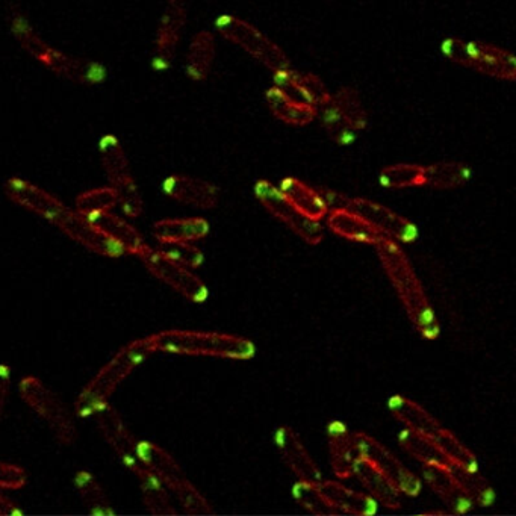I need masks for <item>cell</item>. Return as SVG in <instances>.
Wrapping results in <instances>:
<instances>
[{
  "mask_svg": "<svg viewBox=\"0 0 516 516\" xmlns=\"http://www.w3.org/2000/svg\"><path fill=\"white\" fill-rule=\"evenodd\" d=\"M356 444L362 459L370 462L377 471L383 474L398 492L408 497H418L421 492V480L398 461L397 457L380 444L373 436L364 432L355 433Z\"/></svg>",
  "mask_w": 516,
  "mask_h": 516,
  "instance_id": "10",
  "label": "cell"
},
{
  "mask_svg": "<svg viewBox=\"0 0 516 516\" xmlns=\"http://www.w3.org/2000/svg\"><path fill=\"white\" fill-rule=\"evenodd\" d=\"M152 234L159 244L191 243L209 234V223L200 217L165 218L153 224Z\"/></svg>",
  "mask_w": 516,
  "mask_h": 516,
  "instance_id": "22",
  "label": "cell"
},
{
  "mask_svg": "<svg viewBox=\"0 0 516 516\" xmlns=\"http://www.w3.org/2000/svg\"><path fill=\"white\" fill-rule=\"evenodd\" d=\"M75 486L81 494L82 500L90 507L91 513L94 515H112L114 513L102 486L94 479L93 474L88 471H79L75 476Z\"/></svg>",
  "mask_w": 516,
  "mask_h": 516,
  "instance_id": "34",
  "label": "cell"
},
{
  "mask_svg": "<svg viewBox=\"0 0 516 516\" xmlns=\"http://www.w3.org/2000/svg\"><path fill=\"white\" fill-rule=\"evenodd\" d=\"M379 182L388 190L426 187V167L418 164H394L380 171Z\"/></svg>",
  "mask_w": 516,
  "mask_h": 516,
  "instance_id": "31",
  "label": "cell"
},
{
  "mask_svg": "<svg viewBox=\"0 0 516 516\" xmlns=\"http://www.w3.org/2000/svg\"><path fill=\"white\" fill-rule=\"evenodd\" d=\"M293 497L303 509L315 515H338V510L332 506L326 495L320 489V485L314 483L299 482L293 486Z\"/></svg>",
  "mask_w": 516,
  "mask_h": 516,
  "instance_id": "36",
  "label": "cell"
},
{
  "mask_svg": "<svg viewBox=\"0 0 516 516\" xmlns=\"http://www.w3.org/2000/svg\"><path fill=\"white\" fill-rule=\"evenodd\" d=\"M374 247L412 326L424 339L438 338L441 333L438 318L408 256L391 238H383Z\"/></svg>",
  "mask_w": 516,
  "mask_h": 516,
  "instance_id": "1",
  "label": "cell"
},
{
  "mask_svg": "<svg viewBox=\"0 0 516 516\" xmlns=\"http://www.w3.org/2000/svg\"><path fill=\"white\" fill-rule=\"evenodd\" d=\"M349 209L362 215L386 238L405 244L415 243L418 240V235H420L418 227L408 218L389 209L388 206L380 205V203L364 199V197H356V199L350 200Z\"/></svg>",
  "mask_w": 516,
  "mask_h": 516,
  "instance_id": "13",
  "label": "cell"
},
{
  "mask_svg": "<svg viewBox=\"0 0 516 516\" xmlns=\"http://www.w3.org/2000/svg\"><path fill=\"white\" fill-rule=\"evenodd\" d=\"M300 85L305 90L306 96L311 100L312 105L321 108V106L327 105L332 100V94L327 90L324 82L318 78L317 75L312 73H297Z\"/></svg>",
  "mask_w": 516,
  "mask_h": 516,
  "instance_id": "41",
  "label": "cell"
},
{
  "mask_svg": "<svg viewBox=\"0 0 516 516\" xmlns=\"http://www.w3.org/2000/svg\"><path fill=\"white\" fill-rule=\"evenodd\" d=\"M321 123H323L326 134L339 146H349L355 141L356 131L342 119L338 109L333 106L332 100L327 105L318 108Z\"/></svg>",
  "mask_w": 516,
  "mask_h": 516,
  "instance_id": "37",
  "label": "cell"
},
{
  "mask_svg": "<svg viewBox=\"0 0 516 516\" xmlns=\"http://www.w3.org/2000/svg\"><path fill=\"white\" fill-rule=\"evenodd\" d=\"M162 191L170 199L199 209H212L218 203V188L193 176L171 175L162 182Z\"/></svg>",
  "mask_w": 516,
  "mask_h": 516,
  "instance_id": "17",
  "label": "cell"
},
{
  "mask_svg": "<svg viewBox=\"0 0 516 516\" xmlns=\"http://www.w3.org/2000/svg\"><path fill=\"white\" fill-rule=\"evenodd\" d=\"M25 483L26 476L22 468L0 462V489H19Z\"/></svg>",
  "mask_w": 516,
  "mask_h": 516,
  "instance_id": "42",
  "label": "cell"
},
{
  "mask_svg": "<svg viewBox=\"0 0 516 516\" xmlns=\"http://www.w3.org/2000/svg\"><path fill=\"white\" fill-rule=\"evenodd\" d=\"M187 4L185 0H167L156 32L155 52L152 66L156 72H165L175 58L176 49L181 41L187 23Z\"/></svg>",
  "mask_w": 516,
  "mask_h": 516,
  "instance_id": "11",
  "label": "cell"
},
{
  "mask_svg": "<svg viewBox=\"0 0 516 516\" xmlns=\"http://www.w3.org/2000/svg\"><path fill=\"white\" fill-rule=\"evenodd\" d=\"M155 352L153 335L135 339L128 346L122 347L79 395L76 401L79 417H94L99 409L108 405L109 397L117 386Z\"/></svg>",
  "mask_w": 516,
  "mask_h": 516,
  "instance_id": "3",
  "label": "cell"
},
{
  "mask_svg": "<svg viewBox=\"0 0 516 516\" xmlns=\"http://www.w3.org/2000/svg\"><path fill=\"white\" fill-rule=\"evenodd\" d=\"M156 352L185 356H209V358L249 361L255 358L256 347L243 336L200 330H164L153 335Z\"/></svg>",
  "mask_w": 516,
  "mask_h": 516,
  "instance_id": "2",
  "label": "cell"
},
{
  "mask_svg": "<svg viewBox=\"0 0 516 516\" xmlns=\"http://www.w3.org/2000/svg\"><path fill=\"white\" fill-rule=\"evenodd\" d=\"M137 477L141 492H143L144 503H146L150 512L155 513V515H173V513H176V507L173 506V500L168 494V489L149 468L138 474Z\"/></svg>",
  "mask_w": 516,
  "mask_h": 516,
  "instance_id": "32",
  "label": "cell"
},
{
  "mask_svg": "<svg viewBox=\"0 0 516 516\" xmlns=\"http://www.w3.org/2000/svg\"><path fill=\"white\" fill-rule=\"evenodd\" d=\"M215 29L221 37L241 47L270 72L277 73L291 69L286 53L252 23L240 17L224 14L215 20Z\"/></svg>",
  "mask_w": 516,
  "mask_h": 516,
  "instance_id": "7",
  "label": "cell"
},
{
  "mask_svg": "<svg viewBox=\"0 0 516 516\" xmlns=\"http://www.w3.org/2000/svg\"><path fill=\"white\" fill-rule=\"evenodd\" d=\"M473 170L464 162L444 161L426 167V187L454 190L470 182Z\"/></svg>",
  "mask_w": 516,
  "mask_h": 516,
  "instance_id": "29",
  "label": "cell"
},
{
  "mask_svg": "<svg viewBox=\"0 0 516 516\" xmlns=\"http://www.w3.org/2000/svg\"><path fill=\"white\" fill-rule=\"evenodd\" d=\"M119 203L116 188H99L90 191L79 199L78 205L82 214L90 215L96 212L111 211Z\"/></svg>",
  "mask_w": 516,
  "mask_h": 516,
  "instance_id": "38",
  "label": "cell"
},
{
  "mask_svg": "<svg viewBox=\"0 0 516 516\" xmlns=\"http://www.w3.org/2000/svg\"><path fill=\"white\" fill-rule=\"evenodd\" d=\"M332 103L338 109L342 119L346 120L356 132L367 129L368 112L358 90L352 87H342L333 94Z\"/></svg>",
  "mask_w": 516,
  "mask_h": 516,
  "instance_id": "33",
  "label": "cell"
},
{
  "mask_svg": "<svg viewBox=\"0 0 516 516\" xmlns=\"http://www.w3.org/2000/svg\"><path fill=\"white\" fill-rule=\"evenodd\" d=\"M320 489L339 513L371 516L376 515L377 510H379V503L370 494L347 488L342 483L333 482V480L324 482L323 480L320 483Z\"/></svg>",
  "mask_w": 516,
  "mask_h": 516,
  "instance_id": "21",
  "label": "cell"
},
{
  "mask_svg": "<svg viewBox=\"0 0 516 516\" xmlns=\"http://www.w3.org/2000/svg\"><path fill=\"white\" fill-rule=\"evenodd\" d=\"M447 468L476 506L491 507L495 503V491L479 471L467 470L456 464H450Z\"/></svg>",
  "mask_w": 516,
  "mask_h": 516,
  "instance_id": "30",
  "label": "cell"
},
{
  "mask_svg": "<svg viewBox=\"0 0 516 516\" xmlns=\"http://www.w3.org/2000/svg\"><path fill=\"white\" fill-rule=\"evenodd\" d=\"M255 196L273 217L290 227L291 231L299 235L305 243L317 246L323 241L324 232L320 221L305 217L290 200L280 193L279 187H274L271 182L262 179L255 184Z\"/></svg>",
  "mask_w": 516,
  "mask_h": 516,
  "instance_id": "9",
  "label": "cell"
},
{
  "mask_svg": "<svg viewBox=\"0 0 516 516\" xmlns=\"http://www.w3.org/2000/svg\"><path fill=\"white\" fill-rule=\"evenodd\" d=\"M423 477L427 485L450 506L451 512L467 513L476 506V503L465 494L464 489L451 476L448 468L423 465Z\"/></svg>",
  "mask_w": 516,
  "mask_h": 516,
  "instance_id": "20",
  "label": "cell"
},
{
  "mask_svg": "<svg viewBox=\"0 0 516 516\" xmlns=\"http://www.w3.org/2000/svg\"><path fill=\"white\" fill-rule=\"evenodd\" d=\"M327 442L333 473L339 479H349L353 476L356 462L361 459L355 433L352 435L346 424L335 420L327 426Z\"/></svg>",
  "mask_w": 516,
  "mask_h": 516,
  "instance_id": "18",
  "label": "cell"
},
{
  "mask_svg": "<svg viewBox=\"0 0 516 516\" xmlns=\"http://www.w3.org/2000/svg\"><path fill=\"white\" fill-rule=\"evenodd\" d=\"M388 409L395 420L405 424L408 429L415 430L435 441L436 445L447 454L450 462L459 465H470L473 462V451L465 447L453 432L442 427L436 418L411 398L405 395H392L388 400Z\"/></svg>",
  "mask_w": 516,
  "mask_h": 516,
  "instance_id": "5",
  "label": "cell"
},
{
  "mask_svg": "<svg viewBox=\"0 0 516 516\" xmlns=\"http://www.w3.org/2000/svg\"><path fill=\"white\" fill-rule=\"evenodd\" d=\"M138 258L146 265L147 270L156 279L170 286L176 293L184 296L193 303H205L209 299V290L206 283L196 274L191 273V268L185 267L181 262L171 259L159 249L144 246L138 253Z\"/></svg>",
  "mask_w": 516,
  "mask_h": 516,
  "instance_id": "8",
  "label": "cell"
},
{
  "mask_svg": "<svg viewBox=\"0 0 516 516\" xmlns=\"http://www.w3.org/2000/svg\"><path fill=\"white\" fill-rule=\"evenodd\" d=\"M215 60V38L211 32L194 35L185 55V73L196 82L205 81L211 73Z\"/></svg>",
  "mask_w": 516,
  "mask_h": 516,
  "instance_id": "26",
  "label": "cell"
},
{
  "mask_svg": "<svg viewBox=\"0 0 516 516\" xmlns=\"http://www.w3.org/2000/svg\"><path fill=\"white\" fill-rule=\"evenodd\" d=\"M442 55L451 63L476 70L501 81H516V56L509 50L482 41L445 38Z\"/></svg>",
  "mask_w": 516,
  "mask_h": 516,
  "instance_id": "4",
  "label": "cell"
},
{
  "mask_svg": "<svg viewBox=\"0 0 516 516\" xmlns=\"http://www.w3.org/2000/svg\"><path fill=\"white\" fill-rule=\"evenodd\" d=\"M94 417H96L100 432L105 436L106 442L111 445L112 450L119 454L123 465L135 476L147 470L141 457L138 456V439H135L129 432L119 412L112 406L105 405L94 414Z\"/></svg>",
  "mask_w": 516,
  "mask_h": 516,
  "instance_id": "12",
  "label": "cell"
},
{
  "mask_svg": "<svg viewBox=\"0 0 516 516\" xmlns=\"http://www.w3.org/2000/svg\"><path fill=\"white\" fill-rule=\"evenodd\" d=\"M353 476L361 482V485L367 489L368 494L388 509H398L401 506L400 492L398 489L383 476L380 471H377L370 462L365 459H359L356 462Z\"/></svg>",
  "mask_w": 516,
  "mask_h": 516,
  "instance_id": "25",
  "label": "cell"
},
{
  "mask_svg": "<svg viewBox=\"0 0 516 516\" xmlns=\"http://www.w3.org/2000/svg\"><path fill=\"white\" fill-rule=\"evenodd\" d=\"M100 150H102L103 164H105L112 184L117 185L131 178L125 150L116 138L106 137L100 144Z\"/></svg>",
  "mask_w": 516,
  "mask_h": 516,
  "instance_id": "35",
  "label": "cell"
},
{
  "mask_svg": "<svg viewBox=\"0 0 516 516\" xmlns=\"http://www.w3.org/2000/svg\"><path fill=\"white\" fill-rule=\"evenodd\" d=\"M53 223L64 229L67 235H70L73 240L79 241L82 246L87 247L91 252L108 256V258H122V256L128 255L125 247L119 241L105 234L99 226H96L93 221L88 220L82 212L75 214V212H70L66 209V212H61Z\"/></svg>",
  "mask_w": 516,
  "mask_h": 516,
  "instance_id": "14",
  "label": "cell"
},
{
  "mask_svg": "<svg viewBox=\"0 0 516 516\" xmlns=\"http://www.w3.org/2000/svg\"><path fill=\"white\" fill-rule=\"evenodd\" d=\"M85 217L93 221L109 237L119 241L125 247L128 255L138 256V253L146 246L143 237L134 226L109 211L96 212V214L85 215Z\"/></svg>",
  "mask_w": 516,
  "mask_h": 516,
  "instance_id": "27",
  "label": "cell"
},
{
  "mask_svg": "<svg viewBox=\"0 0 516 516\" xmlns=\"http://www.w3.org/2000/svg\"><path fill=\"white\" fill-rule=\"evenodd\" d=\"M159 250L188 268H199L203 264V259H205L200 249H197L191 243L161 244Z\"/></svg>",
  "mask_w": 516,
  "mask_h": 516,
  "instance_id": "39",
  "label": "cell"
},
{
  "mask_svg": "<svg viewBox=\"0 0 516 516\" xmlns=\"http://www.w3.org/2000/svg\"><path fill=\"white\" fill-rule=\"evenodd\" d=\"M20 391H22V398H25L26 403H29L38 414L43 415L46 421H49L50 426L58 424V436L66 444L73 442L75 424L64 411L60 401L56 400L55 395L49 389L44 388L40 380L34 379V377L22 380Z\"/></svg>",
  "mask_w": 516,
  "mask_h": 516,
  "instance_id": "15",
  "label": "cell"
},
{
  "mask_svg": "<svg viewBox=\"0 0 516 516\" xmlns=\"http://www.w3.org/2000/svg\"><path fill=\"white\" fill-rule=\"evenodd\" d=\"M138 456L147 468L164 483L168 491L175 494L176 500L188 513H211V504L200 494L199 489L188 480L178 462L170 453L153 444V442L138 441Z\"/></svg>",
  "mask_w": 516,
  "mask_h": 516,
  "instance_id": "6",
  "label": "cell"
},
{
  "mask_svg": "<svg viewBox=\"0 0 516 516\" xmlns=\"http://www.w3.org/2000/svg\"><path fill=\"white\" fill-rule=\"evenodd\" d=\"M318 193L323 197L324 203L330 211L335 209H346L350 206V197L344 196V194L338 193V191L327 190V188H317Z\"/></svg>",
  "mask_w": 516,
  "mask_h": 516,
  "instance_id": "43",
  "label": "cell"
},
{
  "mask_svg": "<svg viewBox=\"0 0 516 516\" xmlns=\"http://www.w3.org/2000/svg\"><path fill=\"white\" fill-rule=\"evenodd\" d=\"M114 188H116L117 194H119V203L122 206V211L128 217H140L141 212H143V200H141L140 191H138L134 179H126V181L114 185Z\"/></svg>",
  "mask_w": 516,
  "mask_h": 516,
  "instance_id": "40",
  "label": "cell"
},
{
  "mask_svg": "<svg viewBox=\"0 0 516 516\" xmlns=\"http://www.w3.org/2000/svg\"><path fill=\"white\" fill-rule=\"evenodd\" d=\"M398 442L406 453L411 454L414 459H417L423 465L447 468L451 464L447 454L436 445L435 441L427 438L426 435L415 432V430L408 429V427L401 430L400 435H398Z\"/></svg>",
  "mask_w": 516,
  "mask_h": 516,
  "instance_id": "28",
  "label": "cell"
},
{
  "mask_svg": "<svg viewBox=\"0 0 516 516\" xmlns=\"http://www.w3.org/2000/svg\"><path fill=\"white\" fill-rule=\"evenodd\" d=\"M274 442L282 456V461L296 474L297 479L302 482L314 483V485H320L323 482L320 468L315 464L296 430L288 426H280L274 432Z\"/></svg>",
  "mask_w": 516,
  "mask_h": 516,
  "instance_id": "16",
  "label": "cell"
},
{
  "mask_svg": "<svg viewBox=\"0 0 516 516\" xmlns=\"http://www.w3.org/2000/svg\"><path fill=\"white\" fill-rule=\"evenodd\" d=\"M0 513H5V515H22V510L17 509L13 501L0 494Z\"/></svg>",
  "mask_w": 516,
  "mask_h": 516,
  "instance_id": "45",
  "label": "cell"
},
{
  "mask_svg": "<svg viewBox=\"0 0 516 516\" xmlns=\"http://www.w3.org/2000/svg\"><path fill=\"white\" fill-rule=\"evenodd\" d=\"M279 190L305 217L311 220L321 221L329 214V208L317 188H312L300 179H282Z\"/></svg>",
  "mask_w": 516,
  "mask_h": 516,
  "instance_id": "24",
  "label": "cell"
},
{
  "mask_svg": "<svg viewBox=\"0 0 516 516\" xmlns=\"http://www.w3.org/2000/svg\"><path fill=\"white\" fill-rule=\"evenodd\" d=\"M10 377V367L5 364H0V418H2L5 401H7L8 391H10Z\"/></svg>",
  "mask_w": 516,
  "mask_h": 516,
  "instance_id": "44",
  "label": "cell"
},
{
  "mask_svg": "<svg viewBox=\"0 0 516 516\" xmlns=\"http://www.w3.org/2000/svg\"><path fill=\"white\" fill-rule=\"evenodd\" d=\"M271 114L290 126H308L318 117V108L312 103L297 102L280 88L271 87L265 94Z\"/></svg>",
  "mask_w": 516,
  "mask_h": 516,
  "instance_id": "23",
  "label": "cell"
},
{
  "mask_svg": "<svg viewBox=\"0 0 516 516\" xmlns=\"http://www.w3.org/2000/svg\"><path fill=\"white\" fill-rule=\"evenodd\" d=\"M327 226L333 234L349 241H355V243L376 246L383 238H386L362 215L356 214L349 208L330 211L329 217H327Z\"/></svg>",
  "mask_w": 516,
  "mask_h": 516,
  "instance_id": "19",
  "label": "cell"
}]
</instances>
